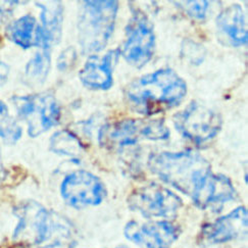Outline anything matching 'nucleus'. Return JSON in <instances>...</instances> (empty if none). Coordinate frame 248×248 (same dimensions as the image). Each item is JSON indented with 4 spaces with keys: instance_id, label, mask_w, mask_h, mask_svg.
I'll list each match as a JSON object with an SVG mask.
<instances>
[{
    "instance_id": "2eb2a0df",
    "label": "nucleus",
    "mask_w": 248,
    "mask_h": 248,
    "mask_svg": "<svg viewBox=\"0 0 248 248\" xmlns=\"http://www.w3.org/2000/svg\"><path fill=\"white\" fill-rule=\"evenodd\" d=\"M216 24L218 34L226 44L233 47L247 44L248 34L245 14L240 4L234 3L225 8L217 16Z\"/></svg>"
},
{
    "instance_id": "aec40b11",
    "label": "nucleus",
    "mask_w": 248,
    "mask_h": 248,
    "mask_svg": "<svg viewBox=\"0 0 248 248\" xmlns=\"http://www.w3.org/2000/svg\"><path fill=\"white\" fill-rule=\"evenodd\" d=\"M23 130L11 117L8 108L0 100V138L7 143H16L21 139Z\"/></svg>"
},
{
    "instance_id": "6e6552de",
    "label": "nucleus",
    "mask_w": 248,
    "mask_h": 248,
    "mask_svg": "<svg viewBox=\"0 0 248 248\" xmlns=\"http://www.w3.org/2000/svg\"><path fill=\"white\" fill-rule=\"evenodd\" d=\"M128 206L145 217H173L183 202L170 189L157 183L139 187L128 197Z\"/></svg>"
},
{
    "instance_id": "1a4fd4ad",
    "label": "nucleus",
    "mask_w": 248,
    "mask_h": 248,
    "mask_svg": "<svg viewBox=\"0 0 248 248\" xmlns=\"http://www.w3.org/2000/svg\"><path fill=\"white\" fill-rule=\"evenodd\" d=\"M61 194L66 204L80 209L99 205L107 197V189L97 176L78 170L63 179Z\"/></svg>"
},
{
    "instance_id": "f257e3e1",
    "label": "nucleus",
    "mask_w": 248,
    "mask_h": 248,
    "mask_svg": "<svg viewBox=\"0 0 248 248\" xmlns=\"http://www.w3.org/2000/svg\"><path fill=\"white\" fill-rule=\"evenodd\" d=\"M187 94V83L173 69H158L132 81L125 96L130 107L144 116L174 108Z\"/></svg>"
},
{
    "instance_id": "20e7f679",
    "label": "nucleus",
    "mask_w": 248,
    "mask_h": 248,
    "mask_svg": "<svg viewBox=\"0 0 248 248\" xmlns=\"http://www.w3.org/2000/svg\"><path fill=\"white\" fill-rule=\"evenodd\" d=\"M18 218L14 239L40 248H52L62 234V215L47 211L36 202H26L16 208Z\"/></svg>"
},
{
    "instance_id": "5701e85b",
    "label": "nucleus",
    "mask_w": 248,
    "mask_h": 248,
    "mask_svg": "<svg viewBox=\"0 0 248 248\" xmlns=\"http://www.w3.org/2000/svg\"><path fill=\"white\" fill-rule=\"evenodd\" d=\"M77 51L74 47H68L65 48L57 59V68L60 71H68L72 69L77 62Z\"/></svg>"
},
{
    "instance_id": "4468645a",
    "label": "nucleus",
    "mask_w": 248,
    "mask_h": 248,
    "mask_svg": "<svg viewBox=\"0 0 248 248\" xmlns=\"http://www.w3.org/2000/svg\"><path fill=\"white\" fill-rule=\"evenodd\" d=\"M202 234L209 243L221 244L243 238L247 234V209L239 206L214 223L202 227Z\"/></svg>"
},
{
    "instance_id": "0eeeda50",
    "label": "nucleus",
    "mask_w": 248,
    "mask_h": 248,
    "mask_svg": "<svg viewBox=\"0 0 248 248\" xmlns=\"http://www.w3.org/2000/svg\"><path fill=\"white\" fill-rule=\"evenodd\" d=\"M16 111L28 125V134L37 137L60 124L62 110L51 94H32L16 96Z\"/></svg>"
},
{
    "instance_id": "dca6fc26",
    "label": "nucleus",
    "mask_w": 248,
    "mask_h": 248,
    "mask_svg": "<svg viewBox=\"0 0 248 248\" xmlns=\"http://www.w3.org/2000/svg\"><path fill=\"white\" fill-rule=\"evenodd\" d=\"M41 9V48L49 50L51 47L60 43L62 35L63 5L61 1L36 2Z\"/></svg>"
},
{
    "instance_id": "7ed1b4c3",
    "label": "nucleus",
    "mask_w": 248,
    "mask_h": 248,
    "mask_svg": "<svg viewBox=\"0 0 248 248\" xmlns=\"http://www.w3.org/2000/svg\"><path fill=\"white\" fill-rule=\"evenodd\" d=\"M116 0H86L80 7L77 30L78 42L84 54L106 48L116 26L119 12Z\"/></svg>"
},
{
    "instance_id": "412c9836",
    "label": "nucleus",
    "mask_w": 248,
    "mask_h": 248,
    "mask_svg": "<svg viewBox=\"0 0 248 248\" xmlns=\"http://www.w3.org/2000/svg\"><path fill=\"white\" fill-rule=\"evenodd\" d=\"M181 56L188 63L193 65L202 64L206 56L205 47L191 39H185L181 45Z\"/></svg>"
},
{
    "instance_id": "6ab92c4d",
    "label": "nucleus",
    "mask_w": 248,
    "mask_h": 248,
    "mask_svg": "<svg viewBox=\"0 0 248 248\" xmlns=\"http://www.w3.org/2000/svg\"><path fill=\"white\" fill-rule=\"evenodd\" d=\"M49 149L56 155L76 157L85 151L80 138L70 130H60L55 132L49 141Z\"/></svg>"
},
{
    "instance_id": "a878e982",
    "label": "nucleus",
    "mask_w": 248,
    "mask_h": 248,
    "mask_svg": "<svg viewBox=\"0 0 248 248\" xmlns=\"http://www.w3.org/2000/svg\"><path fill=\"white\" fill-rule=\"evenodd\" d=\"M3 174V166H2V160H1V154H0V178H1Z\"/></svg>"
},
{
    "instance_id": "393cba45",
    "label": "nucleus",
    "mask_w": 248,
    "mask_h": 248,
    "mask_svg": "<svg viewBox=\"0 0 248 248\" xmlns=\"http://www.w3.org/2000/svg\"><path fill=\"white\" fill-rule=\"evenodd\" d=\"M16 3H17V2L12 1V2H4V4H0V16H3L6 12L11 11V9H12L14 6H16Z\"/></svg>"
},
{
    "instance_id": "ddd939ff",
    "label": "nucleus",
    "mask_w": 248,
    "mask_h": 248,
    "mask_svg": "<svg viewBox=\"0 0 248 248\" xmlns=\"http://www.w3.org/2000/svg\"><path fill=\"white\" fill-rule=\"evenodd\" d=\"M120 49L103 56L91 55L79 73L81 83L89 89L107 91L113 86V69L120 59Z\"/></svg>"
},
{
    "instance_id": "a211bd4d",
    "label": "nucleus",
    "mask_w": 248,
    "mask_h": 248,
    "mask_svg": "<svg viewBox=\"0 0 248 248\" xmlns=\"http://www.w3.org/2000/svg\"><path fill=\"white\" fill-rule=\"evenodd\" d=\"M51 66V57L49 50H43L37 52L29 61L25 68V82L30 87L41 86L48 77Z\"/></svg>"
},
{
    "instance_id": "39448f33",
    "label": "nucleus",
    "mask_w": 248,
    "mask_h": 248,
    "mask_svg": "<svg viewBox=\"0 0 248 248\" xmlns=\"http://www.w3.org/2000/svg\"><path fill=\"white\" fill-rule=\"evenodd\" d=\"M155 27L147 15L137 7L131 6V17L126 27V39L120 54L128 63L142 69L155 55Z\"/></svg>"
},
{
    "instance_id": "bb28decb",
    "label": "nucleus",
    "mask_w": 248,
    "mask_h": 248,
    "mask_svg": "<svg viewBox=\"0 0 248 248\" xmlns=\"http://www.w3.org/2000/svg\"><path fill=\"white\" fill-rule=\"evenodd\" d=\"M116 248H127V247H125V246H120V247H116Z\"/></svg>"
},
{
    "instance_id": "4be33fe9",
    "label": "nucleus",
    "mask_w": 248,
    "mask_h": 248,
    "mask_svg": "<svg viewBox=\"0 0 248 248\" xmlns=\"http://www.w3.org/2000/svg\"><path fill=\"white\" fill-rule=\"evenodd\" d=\"M180 9L187 14L190 17L202 21L206 17L209 8V1H174Z\"/></svg>"
},
{
    "instance_id": "b1692460",
    "label": "nucleus",
    "mask_w": 248,
    "mask_h": 248,
    "mask_svg": "<svg viewBox=\"0 0 248 248\" xmlns=\"http://www.w3.org/2000/svg\"><path fill=\"white\" fill-rule=\"evenodd\" d=\"M9 66L3 62H0V83H3L7 80L9 75Z\"/></svg>"
},
{
    "instance_id": "423d86ee",
    "label": "nucleus",
    "mask_w": 248,
    "mask_h": 248,
    "mask_svg": "<svg viewBox=\"0 0 248 248\" xmlns=\"http://www.w3.org/2000/svg\"><path fill=\"white\" fill-rule=\"evenodd\" d=\"M173 122L181 136L196 145L212 141L223 126L220 113L197 101H191L183 110L177 112Z\"/></svg>"
},
{
    "instance_id": "f8f14e48",
    "label": "nucleus",
    "mask_w": 248,
    "mask_h": 248,
    "mask_svg": "<svg viewBox=\"0 0 248 248\" xmlns=\"http://www.w3.org/2000/svg\"><path fill=\"white\" fill-rule=\"evenodd\" d=\"M237 197L232 181L222 174L209 173L198 185L191 196L194 204L200 209L222 207Z\"/></svg>"
},
{
    "instance_id": "9d476101",
    "label": "nucleus",
    "mask_w": 248,
    "mask_h": 248,
    "mask_svg": "<svg viewBox=\"0 0 248 248\" xmlns=\"http://www.w3.org/2000/svg\"><path fill=\"white\" fill-rule=\"evenodd\" d=\"M124 234L139 248H170L178 239L179 228L168 221L139 224L131 221L124 229Z\"/></svg>"
},
{
    "instance_id": "f3484780",
    "label": "nucleus",
    "mask_w": 248,
    "mask_h": 248,
    "mask_svg": "<svg viewBox=\"0 0 248 248\" xmlns=\"http://www.w3.org/2000/svg\"><path fill=\"white\" fill-rule=\"evenodd\" d=\"M6 34L15 44L29 49L34 46H41L40 25L31 15L18 17L8 26Z\"/></svg>"
},
{
    "instance_id": "9b49d317",
    "label": "nucleus",
    "mask_w": 248,
    "mask_h": 248,
    "mask_svg": "<svg viewBox=\"0 0 248 248\" xmlns=\"http://www.w3.org/2000/svg\"><path fill=\"white\" fill-rule=\"evenodd\" d=\"M145 123V119H123L108 123L98 131V144L107 150H122L135 145L144 138Z\"/></svg>"
},
{
    "instance_id": "f03ea898",
    "label": "nucleus",
    "mask_w": 248,
    "mask_h": 248,
    "mask_svg": "<svg viewBox=\"0 0 248 248\" xmlns=\"http://www.w3.org/2000/svg\"><path fill=\"white\" fill-rule=\"evenodd\" d=\"M147 165L151 173L161 181L190 197L202 181L212 173L211 164L206 158L191 149L152 154Z\"/></svg>"
}]
</instances>
